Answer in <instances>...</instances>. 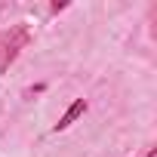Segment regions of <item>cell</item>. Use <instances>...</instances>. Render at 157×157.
<instances>
[{
    "label": "cell",
    "instance_id": "obj_2",
    "mask_svg": "<svg viewBox=\"0 0 157 157\" xmlns=\"http://www.w3.org/2000/svg\"><path fill=\"white\" fill-rule=\"evenodd\" d=\"M148 157H157V151H148Z\"/></svg>",
    "mask_w": 157,
    "mask_h": 157
},
{
    "label": "cell",
    "instance_id": "obj_1",
    "mask_svg": "<svg viewBox=\"0 0 157 157\" xmlns=\"http://www.w3.org/2000/svg\"><path fill=\"white\" fill-rule=\"evenodd\" d=\"M86 108H90V102H86V99H74V102L68 105V111L59 117V123L52 126V132H65V129H68L77 117H83V114H86Z\"/></svg>",
    "mask_w": 157,
    "mask_h": 157
}]
</instances>
